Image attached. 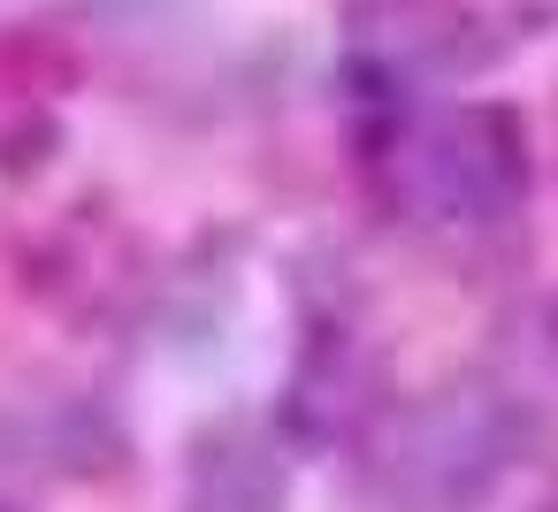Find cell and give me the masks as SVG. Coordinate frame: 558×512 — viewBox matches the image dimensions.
<instances>
[{"label": "cell", "mask_w": 558, "mask_h": 512, "mask_svg": "<svg viewBox=\"0 0 558 512\" xmlns=\"http://www.w3.org/2000/svg\"><path fill=\"white\" fill-rule=\"evenodd\" d=\"M535 161L505 100H451L398 115L375 138V192L413 230H489L527 207Z\"/></svg>", "instance_id": "1"}, {"label": "cell", "mask_w": 558, "mask_h": 512, "mask_svg": "<svg viewBox=\"0 0 558 512\" xmlns=\"http://www.w3.org/2000/svg\"><path fill=\"white\" fill-rule=\"evenodd\" d=\"M520 443H527V420L505 390L428 398L390 443V474H398L405 512H482V497L512 474Z\"/></svg>", "instance_id": "2"}, {"label": "cell", "mask_w": 558, "mask_h": 512, "mask_svg": "<svg viewBox=\"0 0 558 512\" xmlns=\"http://www.w3.org/2000/svg\"><path fill=\"white\" fill-rule=\"evenodd\" d=\"M184 497L199 512H283L291 474L253 420H207L184 451Z\"/></svg>", "instance_id": "3"}, {"label": "cell", "mask_w": 558, "mask_h": 512, "mask_svg": "<svg viewBox=\"0 0 558 512\" xmlns=\"http://www.w3.org/2000/svg\"><path fill=\"white\" fill-rule=\"evenodd\" d=\"M520 16L527 24H558V0H520Z\"/></svg>", "instance_id": "4"}, {"label": "cell", "mask_w": 558, "mask_h": 512, "mask_svg": "<svg viewBox=\"0 0 558 512\" xmlns=\"http://www.w3.org/2000/svg\"><path fill=\"white\" fill-rule=\"evenodd\" d=\"M543 337H550V359H558V298H550V314H543Z\"/></svg>", "instance_id": "5"}]
</instances>
